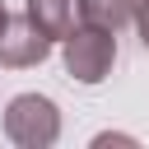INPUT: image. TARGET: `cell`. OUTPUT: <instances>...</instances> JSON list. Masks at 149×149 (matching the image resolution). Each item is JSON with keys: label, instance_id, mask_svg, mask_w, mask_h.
Here are the masks:
<instances>
[{"label": "cell", "instance_id": "obj_1", "mask_svg": "<svg viewBox=\"0 0 149 149\" xmlns=\"http://www.w3.org/2000/svg\"><path fill=\"white\" fill-rule=\"evenodd\" d=\"M61 56H65L70 79L102 84L112 74V65H116V33L112 28H98V23H74L61 37Z\"/></svg>", "mask_w": 149, "mask_h": 149}, {"label": "cell", "instance_id": "obj_3", "mask_svg": "<svg viewBox=\"0 0 149 149\" xmlns=\"http://www.w3.org/2000/svg\"><path fill=\"white\" fill-rule=\"evenodd\" d=\"M47 56H51V37H47L28 14L5 19V28H0V65L28 70V65H42Z\"/></svg>", "mask_w": 149, "mask_h": 149}, {"label": "cell", "instance_id": "obj_2", "mask_svg": "<svg viewBox=\"0 0 149 149\" xmlns=\"http://www.w3.org/2000/svg\"><path fill=\"white\" fill-rule=\"evenodd\" d=\"M5 135L19 149H47L61 135V107L47 93H19L5 107Z\"/></svg>", "mask_w": 149, "mask_h": 149}, {"label": "cell", "instance_id": "obj_4", "mask_svg": "<svg viewBox=\"0 0 149 149\" xmlns=\"http://www.w3.org/2000/svg\"><path fill=\"white\" fill-rule=\"evenodd\" d=\"M74 9H79V0H23V14H28L51 42L74 28Z\"/></svg>", "mask_w": 149, "mask_h": 149}, {"label": "cell", "instance_id": "obj_7", "mask_svg": "<svg viewBox=\"0 0 149 149\" xmlns=\"http://www.w3.org/2000/svg\"><path fill=\"white\" fill-rule=\"evenodd\" d=\"M5 19H9V14H5V0H0V28H5Z\"/></svg>", "mask_w": 149, "mask_h": 149}, {"label": "cell", "instance_id": "obj_6", "mask_svg": "<svg viewBox=\"0 0 149 149\" xmlns=\"http://www.w3.org/2000/svg\"><path fill=\"white\" fill-rule=\"evenodd\" d=\"M135 28H140V42L149 47V0H135V19H130Z\"/></svg>", "mask_w": 149, "mask_h": 149}, {"label": "cell", "instance_id": "obj_5", "mask_svg": "<svg viewBox=\"0 0 149 149\" xmlns=\"http://www.w3.org/2000/svg\"><path fill=\"white\" fill-rule=\"evenodd\" d=\"M79 19L116 33V28H126L135 19V0H79Z\"/></svg>", "mask_w": 149, "mask_h": 149}]
</instances>
